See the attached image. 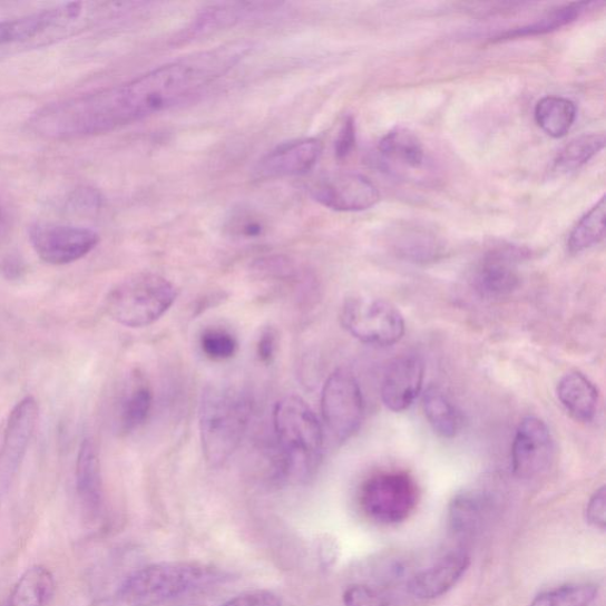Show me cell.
I'll return each mask as SVG.
<instances>
[{
    "mask_svg": "<svg viewBox=\"0 0 606 606\" xmlns=\"http://www.w3.org/2000/svg\"><path fill=\"white\" fill-rule=\"evenodd\" d=\"M118 4L66 3L0 21V53L49 46L102 21Z\"/></svg>",
    "mask_w": 606,
    "mask_h": 606,
    "instance_id": "obj_2",
    "label": "cell"
},
{
    "mask_svg": "<svg viewBox=\"0 0 606 606\" xmlns=\"http://www.w3.org/2000/svg\"><path fill=\"white\" fill-rule=\"evenodd\" d=\"M393 248L398 255L413 262H430L443 253L441 237L420 224L398 226L392 236Z\"/></svg>",
    "mask_w": 606,
    "mask_h": 606,
    "instance_id": "obj_21",
    "label": "cell"
},
{
    "mask_svg": "<svg viewBox=\"0 0 606 606\" xmlns=\"http://www.w3.org/2000/svg\"><path fill=\"white\" fill-rule=\"evenodd\" d=\"M154 403V392L140 374L131 377L119 409V424L123 432L139 429L148 419Z\"/></svg>",
    "mask_w": 606,
    "mask_h": 606,
    "instance_id": "obj_25",
    "label": "cell"
},
{
    "mask_svg": "<svg viewBox=\"0 0 606 606\" xmlns=\"http://www.w3.org/2000/svg\"><path fill=\"white\" fill-rule=\"evenodd\" d=\"M55 592V579L48 568L32 566L17 581L9 606H47Z\"/></svg>",
    "mask_w": 606,
    "mask_h": 606,
    "instance_id": "obj_26",
    "label": "cell"
},
{
    "mask_svg": "<svg viewBox=\"0 0 606 606\" xmlns=\"http://www.w3.org/2000/svg\"><path fill=\"white\" fill-rule=\"evenodd\" d=\"M345 606H389V599L374 587L355 584L349 587L343 597Z\"/></svg>",
    "mask_w": 606,
    "mask_h": 606,
    "instance_id": "obj_33",
    "label": "cell"
},
{
    "mask_svg": "<svg viewBox=\"0 0 606 606\" xmlns=\"http://www.w3.org/2000/svg\"><path fill=\"white\" fill-rule=\"evenodd\" d=\"M338 558V546L333 539H325L320 545V559L325 563L326 566H331Z\"/></svg>",
    "mask_w": 606,
    "mask_h": 606,
    "instance_id": "obj_39",
    "label": "cell"
},
{
    "mask_svg": "<svg viewBox=\"0 0 606 606\" xmlns=\"http://www.w3.org/2000/svg\"><path fill=\"white\" fill-rule=\"evenodd\" d=\"M605 147L604 135H584L568 143L555 160L554 168L558 174H570L579 169Z\"/></svg>",
    "mask_w": 606,
    "mask_h": 606,
    "instance_id": "obj_29",
    "label": "cell"
},
{
    "mask_svg": "<svg viewBox=\"0 0 606 606\" xmlns=\"http://www.w3.org/2000/svg\"><path fill=\"white\" fill-rule=\"evenodd\" d=\"M38 404L28 395L18 402L9 416L3 443L0 446V499H2L21 467L38 421Z\"/></svg>",
    "mask_w": 606,
    "mask_h": 606,
    "instance_id": "obj_11",
    "label": "cell"
},
{
    "mask_svg": "<svg viewBox=\"0 0 606 606\" xmlns=\"http://www.w3.org/2000/svg\"><path fill=\"white\" fill-rule=\"evenodd\" d=\"M277 334L274 329L264 330L257 344V355L262 363L270 364L275 356Z\"/></svg>",
    "mask_w": 606,
    "mask_h": 606,
    "instance_id": "obj_38",
    "label": "cell"
},
{
    "mask_svg": "<svg viewBox=\"0 0 606 606\" xmlns=\"http://www.w3.org/2000/svg\"><path fill=\"white\" fill-rule=\"evenodd\" d=\"M29 241L43 262L67 265L80 261L97 248L100 236L85 226L40 222L30 226Z\"/></svg>",
    "mask_w": 606,
    "mask_h": 606,
    "instance_id": "obj_10",
    "label": "cell"
},
{
    "mask_svg": "<svg viewBox=\"0 0 606 606\" xmlns=\"http://www.w3.org/2000/svg\"><path fill=\"white\" fill-rule=\"evenodd\" d=\"M355 146V127L352 118L345 120L343 127L339 131L335 141V156L343 160L348 158Z\"/></svg>",
    "mask_w": 606,
    "mask_h": 606,
    "instance_id": "obj_37",
    "label": "cell"
},
{
    "mask_svg": "<svg viewBox=\"0 0 606 606\" xmlns=\"http://www.w3.org/2000/svg\"><path fill=\"white\" fill-rule=\"evenodd\" d=\"M252 403L245 393L227 385H208L199 405V432L205 461L222 467L238 449L250 424Z\"/></svg>",
    "mask_w": 606,
    "mask_h": 606,
    "instance_id": "obj_4",
    "label": "cell"
},
{
    "mask_svg": "<svg viewBox=\"0 0 606 606\" xmlns=\"http://www.w3.org/2000/svg\"><path fill=\"white\" fill-rule=\"evenodd\" d=\"M520 251L500 248L483 256L473 274V287L488 299L514 293L520 284Z\"/></svg>",
    "mask_w": 606,
    "mask_h": 606,
    "instance_id": "obj_16",
    "label": "cell"
},
{
    "mask_svg": "<svg viewBox=\"0 0 606 606\" xmlns=\"http://www.w3.org/2000/svg\"><path fill=\"white\" fill-rule=\"evenodd\" d=\"M203 353L215 362L233 358L238 349L237 339L219 328L206 329L199 339Z\"/></svg>",
    "mask_w": 606,
    "mask_h": 606,
    "instance_id": "obj_32",
    "label": "cell"
},
{
    "mask_svg": "<svg viewBox=\"0 0 606 606\" xmlns=\"http://www.w3.org/2000/svg\"><path fill=\"white\" fill-rule=\"evenodd\" d=\"M379 155L389 167L421 169L426 164V150L413 131L395 128L379 143Z\"/></svg>",
    "mask_w": 606,
    "mask_h": 606,
    "instance_id": "obj_22",
    "label": "cell"
},
{
    "mask_svg": "<svg viewBox=\"0 0 606 606\" xmlns=\"http://www.w3.org/2000/svg\"><path fill=\"white\" fill-rule=\"evenodd\" d=\"M322 154L316 139H299L278 145L265 155L254 169L257 179L303 176L315 167Z\"/></svg>",
    "mask_w": 606,
    "mask_h": 606,
    "instance_id": "obj_14",
    "label": "cell"
},
{
    "mask_svg": "<svg viewBox=\"0 0 606 606\" xmlns=\"http://www.w3.org/2000/svg\"><path fill=\"white\" fill-rule=\"evenodd\" d=\"M590 3H571L560 7L543 16L532 25L509 30L497 37V41L515 40V38L545 35L556 31L576 21Z\"/></svg>",
    "mask_w": 606,
    "mask_h": 606,
    "instance_id": "obj_28",
    "label": "cell"
},
{
    "mask_svg": "<svg viewBox=\"0 0 606 606\" xmlns=\"http://www.w3.org/2000/svg\"><path fill=\"white\" fill-rule=\"evenodd\" d=\"M597 593L594 584H570L540 594L528 606H589Z\"/></svg>",
    "mask_w": 606,
    "mask_h": 606,
    "instance_id": "obj_31",
    "label": "cell"
},
{
    "mask_svg": "<svg viewBox=\"0 0 606 606\" xmlns=\"http://www.w3.org/2000/svg\"><path fill=\"white\" fill-rule=\"evenodd\" d=\"M557 395L563 408L581 423L595 420L599 405V391L589 378L580 372L565 374L557 387Z\"/></svg>",
    "mask_w": 606,
    "mask_h": 606,
    "instance_id": "obj_19",
    "label": "cell"
},
{
    "mask_svg": "<svg viewBox=\"0 0 606 606\" xmlns=\"http://www.w3.org/2000/svg\"><path fill=\"white\" fill-rule=\"evenodd\" d=\"M321 412L333 438L344 443L362 427L365 404L355 377L339 369L328 379L321 393Z\"/></svg>",
    "mask_w": 606,
    "mask_h": 606,
    "instance_id": "obj_9",
    "label": "cell"
},
{
    "mask_svg": "<svg viewBox=\"0 0 606 606\" xmlns=\"http://www.w3.org/2000/svg\"><path fill=\"white\" fill-rule=\"evenodd\" d=\"M221 606H282V600L277 595L262 590L243 594Z\"/></svg>",
    "mask_w": 606,
    "mask_h": 606,
    "instance_id": "obj_36",
    "label": "cell"
},
{
    "mask_svg": "<svg viewBox=\"0 0 606 606\" xmlns=\"http://www.w3.org/2000/svg\"><path fill=\"white\" fill-rule=\"evenodd\" d=\"M423 410L432 430L443 439H453L462 431L461 410L439 388L430 387L423 397Z\"/></svg>",
    "mask_w": 606,
    "mask_h": 606,
    "instance_id": "obj_24",
    "label": "cell"
},
{
    "mask_svg": "<svg viewBox=\"0 0 606 606\" xmlns=\"http://www.w3.org/2000/svg\"><path fill=\"white\" fill-rule=\"evenodd\" d=\"M177 299V290L154 273L131 275L116 284L105 299V311L118 324L143 329L155 324Z\"/></svg>",
    "mask_w": 606,
    "mask_h": 606,
    "instance_id": "obj_6",
    "label": "cell"
},
{
    "mask_svg": "<svg viewBox=\"0 0 606 606\" xmlns=\"http://www.w3.org/2000/svg\"><path fill=\"white\" fill-rule=\"evenodd\" d=\"M535 117L547 136L558 139L565 137L573 128L577 118V108L571 100L546 97L537 104Z\"/></svg>",
    "mask_w": 606,
    "mask_h": 606,
    "instance_id": "obj_27",
    "label": "cell"
},
{
    "mask_svg": "<svg viewBox=\"0 0 606 606\" xmlns=\"http://www.w3.org/2000/svg\"><path fill=\"white\" fill-rule=\"evenodd\" d=\"M227 579L213 566L176 561L148 565L120 586L119 598L129 606H159Z\"/></svg>",
    "mask_w": 606,
    "mask_h": 606,
    "instance_id": "obj_5",
    "label": "cell"
},
{
    "mask_svg": "<svg viewBox=\"0 0 606 606\" xmlns=\"http://www.w3.org/2000/svg\"><path fill=\"white\" fill-rule=\"evenodd\" d=\"M280 3H221L206 8L186 32V38H195L222 28L234 26L246 18L267 13L280 8Z\"/></svg>",
    "mask_w": 606,
    "mask_h": 606,
    "instance_id": "obj_20",
    "label": "cell"
},
{
    "mask_svg": "<svg viewBox=\"0 0 606 606\" xmlns=\"http://www.w3.org/2000/svg\"><path fill=\"white\" fill-rule=\"evenodd\" d=\"M606 492L600 487L586 506L585 518L592 526L604 530L606 525Z\"/></svg>",
    "mask_w": 606,
    "mask_h": 606,
    "instance_id": "obj_35",
    "label": "cell"
},
{
    "mask_svg": "<svg viewBox=\"0 0 606 606\" xmlns=\"http://www.w3.org/2000/svg\"><path fill=\"white\" fill-rule=\"evenodd\" d=\"M426 366L416 354L398 356L389 365L383 383L382 400L393 412L408 410L423 389Z\"/></svg>",
    "mask_w": 606,
    "mask_h": 606,
    "instance_id": "obj_15",
    "label": "cell"
},
{
    "mask_svg": "<svg viewBox=\"0 0 606 606\" xmlns=\"http://www.w3.org/2000/svg\"><path fill=\"white\" fill-rule=\"evenodd\" d=\"M420 500V489L405 471L374 473L360 488L359 502L364 514L375 522L394 525L413 514Z\"/></svg>",
    "mask_w": 606,
    "mask_h": 606,
    "instance_id": "obj_7",
    "label": "cell"
},
{
    "mask_svg": "<svg viewBox=\"0 0 606 606\" xmlns=\"http://www.w3.org/2000/svg\"><path fill=\"white\" fill-rule=\"evenodd\" d=\"M231 45L185 57L130 81L49 104L30 119L35 136L52 141L105 135L195 100L248 51Z\"/></svg>",
    "mask_w": 606,
    "mask_h": 606,
    "instance_id": "obj_1",
    "label": "cell"
},
{
    "mask_svg": "<svg viewBox=\"0 0 606 606\" xmlns=\"http://www.w3.org/2000/svg\"><path fill=\"white\" fill-rule=\"evenodd\" d=\"M76 490L87 518L100 515L102 506V477L99 451L91 439H85L76 460Z\"/></svg>",
    "mask_w": 606,
    "mask_h": 606,
    "instance_id": "obj_18",
    "label": "cell"
},
{
    "mask_svg": "<svg viewBox=\"0 0 606 606\" xmlns=\"http://www.w3.org/2000/svg\"><path fill=\"white\" fill-rule=\"evenodd\" d=\"M229 229L243 238H256L263 234V221L250 211H238L229 221Z\"/></svg>",
    "mask_w": 606,
    "mask_h": 606,
    "instance_id": "obj_34",
    "label": "cell"
},
{
    "mask_svg": "<svg viewBox=\"0 0 606 606\" xmlns=\"http://www.w3.org/2000/svg\"><path fill=\"white\" fill-rule=\"evenodd\" d=\"M469 564L470 558L466 553H451L416 575L409 583V593L420 599L438 598L460 580Z\"/></svg>",
    "mask_w": 606,
    "mask_h": 606,
    "instance_id": "obj_17",
    "label": "cell"
},
{
    "mask_svg": "<svg viewBox=\"0 0 606 606\" xmlns=\"http://www.w3.org/2000/svg\"><path fill=\"white\" fill-rule=\"evenodd\" d=\"M7 225H8L7 211L2 201H0V232L4 231Z\"/></svg>",
    "mask_w": 606,
    "mask_h": 606,
    "instance_id": "obj_40",
    "label": "cell"
},
{
    "mask_svg": "<svg viewBox=\"0 0 606 606\" xmlns=\"http://www.w3.org/2000/svg\"><path fill=\"white\" fill-rule=\"evenodd\" d=\"M341 325L366 345L388 348L405 333V321L392 303L383 299L353 296L344 302Z\"/></svg>",
    "mask_w": 606,
    "mask_h": 606,
    "instance_id": "obj_8",
    "label": "cell"
},
{
    "mask_svg": "<svg viewBox=\"0 0 606 606\" xmlns=\"http://www.w3.org/2000/svg\"><path fill=\"white\" fill-rule=\"evenodd\" d=\"M491 507L487 492L476 489L460 492L449 506V524L457 535H471L486 519Z\"/></svg>",
    "mask_w": 606,
    "mask_h": 606,
    "instance_id": "obj_23",
    "label": "cell"
},
{
    "mask_svg": "<svg viewBox=\"0 0 606 606\" xmlns=\"http://www.w3.org/2000/svg\"><path fill=\"white\" fill-rule=\"evenodd\" d=\"M551 431L535 416L525 417L511 444V470L517 478L528 480L540 476L554 459Z\"/></svg>",
    "mask_w": 606,
    "mask_h": 606,
    "instance_id": "obj_12",
    "label": "cell"
},
{
    "mask_svg": "<svg viewBox=\"0 0 606 606\" xmlns=\"http://www.w3.org/2000/svg\"><path fill=\"white\" fill-rule=\"evenodd\" d=\"M283 478L307 482L324 457V432L313 410L302 398L287 395L273 413Z\"/></svg>",
    "mask_w": 606,
    "mask_h": 606,
    "instance_id": "obj_3",
    "label": "cell"
},
{
    "mask_svg": "<svg viewBox=\"0 0 606 606\" xmlns=\"http://www.w3.org/2000/svg\"><path fill=\"white\" fill-rule=\"evenodd\" d=\"M312 198L334 212L356 213L374 206L381 195L375 185L362 175L338 174L315 182Z\"/></svg>",
    "mask_w": 606,
    "mask_h": 606,
    "instance_id": "obj_13",
    "label": "cell"
},
{
    "mask_svg": "<svg viewBox=\"0 0 606 606\" xmlns=\"http://www.w3.org/2000/svg\"><path fill=\"white\" fill-rule=\"evenodd\" d=\"M606 202L603 197L589 213H586L568 237L567 248L573 254L593 248L605 236Z\"/></svg>",
    "mask_w": 606,
    "mask_h": 606,
    "instance_id": "obj_30",
    "label": "cell"
}]
</instances>
